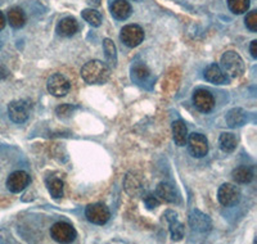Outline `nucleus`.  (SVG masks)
Returning a JSON list of instances; mask_svg holds the SVG:
<instances>
[{
    "label": "nucleus",
    "instance_id": "nucleus-1",
    "mask_svg": "<svg viewBox=\"0 0 257 244\" xmlns=\"http://www.w3.org/2000/svg\"><path fill=\"white\" fill-rule=\"evenodd\" d=\"M111 67L100 61H94L85 63L81 68V77L89 85H102L109 80Z\"/></svg>",
    "mask_w": 257,
    "mask_h": 244
},
{
    "label": "nucleus",
    "instance_id": "nucleus-2",
    "mask_svg": "<svg viewBox=\"0 0 257 244\" xmlns=\"http://www.w3.org/2000/svg\"><path fill=\"white\" fill-rule=\"evenodd\" d=\"M221 67L226 76H230L233 79L242 77L245 71L244 62L242 57L234 50L225 52L221 57Z\"/></svg>",
    "mask_w": 257,
    "mask_h": 244
},
{
    "label": "nucleus",
    "instance_id": "nucleus-3",
    "mask_svg": "<svg viewBox=\"0 0 257 244\" xmlns=\"http://www.w3.org/2000/svg\"><path fill=\"white\" fill-rule=\"evenodd\" d=\"M50 235L58 243H70L76 239L77 232L71 224L66 221H58L50 227Z\"/></svg>",
    "mask_w": 257,
    "mask_h": 244
},
{
    "label": "nucleus",
    "instance_id": "nucleus-4",
    "mask_svg": "<svg viewBox=\"0 0 257 244\" xmlns=\"http://www.w3.org/2000/svg\"><path fill=\"white\" fill-rule=\"evenodd\" d=\"M85 216L90 221L91 224L104 225L108 222L111 213H109L108 207L103 203H93L89 204L85 209Z\"/></svg>",
    "mask_w": 257,
    "mask_h": 244
},
{
    "label": "nucleus",
    "instance_id": "nucleus-5",
    "mask_svg": "<svg viewBox=\"0 0 257 244\" xmlns=\"http://www.w3.org/2000/svg\"><path fill=\"white\" fill-rule=\"evenodd\" d=\"M120 39L126 47L137 48L144 40V31L138 25H127L121 30Z\"/></svg>",
    "mask_w": 257,
    "mask_h": 244
},
{
    "label": "nucleus",
    "instance_id": "nucleus-6",
    "mask_svg": "<svg viewBox=\"0 0 257 244\" xmlns=\"http://www.w3.org/2000/svg\"><path fill=\"white\" fill-rule=\"evenodd\" d=\"M240 192L233 184L225 183L217 190V199L224 207H231L239 202Z\"/></svg>",
    "mask_w": 257,
    "mask_h": 244
},
{
    "label": "nucleus",
    "instance_id": "nucleus-7",
    "mask_svg": "<svg viewBox=\"0 0 257 244\" xmlns=\"http://www.w3.org/2000/svg\"><path fill=\"white\" fill-rule=\"evenodd\" d=\"M187 143L188 148H189L190 153L193 154V157L202 158L208 153V142L205 135L193 133V134L188 135Z\"/></svg>",
    "mask_w": 257,
    "mask_h": 244
},
{
    "label": "nucleus",
    "instance_id": "nucleus-8",
    "mask_svg": "<svg viewBox=\"0 0 257 244\" xmlns=\"http://www.w3.org/2000/svg\"><path fill=\"white\" fill-rule=\"evenodd\" d=\"M48 91H49L52 95L54 96H64L67 95L68 91L71 89V84L63 75L61 73H54L53 76H50L49 80H48Z\"/></svg>",
    "mask_w": 257,
    "mask_h": 244
},
{
    "label": "nucleus",
    "instance_id": "nucleus-9",
    "mask_svg": "<svg viewBox=\"0 0 257 244\" xmlns=\"http://www.w3.org/2000/svg\"><path fill=\"white\" fill-rule=\"evenodd\" d=\"M8 116L16 124H24L30 116V104L26 100H13L8 105Z\"/></svg>",
    "mask_w": 257,
    "mask_h": 244
},
{
    "label": "nucleus",
    "instance_id": "nucleus-10",
    "mask_svg": "<svg viewBox=\"0 0 257 244\" xmlns=\"http://www.w3.org/2000/svg\"><path fill=\"white\" fill-rule=\"evenodd\" d=\"M123 188H125L126 193L133 198L143 195L144 189H146L144 180L142 179L141 175L135 174V172H128L126 175L125 180H123Z\"/></svg>",
    "mask_w": 257,
    "mask_h": 244
},
{
    "label": "nucleus",
    "instance_id": "nucleus-11",
    "mask_svg": "<svg viewBox=\"0 0 257 244\" xmlns=\"http://www.w3.org/2000/svg\"><path fill=\"white\" fill-rule=\"evenodd\" d=\"M193 104L203 113H210L215 107V98L206 89H197L193 94Z\"/></svg>",
    "mask_w": 257,
    "mask_h": 244
},
{
    "label": "nucleus",
    "instance_id": "nucleus-12",
    "mask_svg": "<svg viewBox=\"0 0 257 244\" xmlns=\"http://www.w3.org/2000/svg\"><path fill=\"white\" fill-rule=\"evenodd\" d=\"M31 183V177L25 171H15L7 179V188L9 192L21 193Z\"/></svg>",
    "mask_w": 257,
    "mask_h": 244
},
{
    "label": "nucleus",
    "instance_id": "nucleus-13",
    "mask_svg": "<svg viewBox=\"0 0 257 244\" xmlns=\"http://www.w3.org/2000/svg\"><path fill=\"white\" fill-rule=\"evenodd\" d=\"M189 225L193 230L198 232H208L212 227V221L199 209H193L189 215Z\"/></svg>",
    "mask_w": 257,
    "mask_h": 244
},
{
    "label": "nucleus",
    "instance_id": "nucleus-14",
    "mask_svg": "<svg viewBox=\"0 0 257 244\" xmlns=\"http://www.w3.org/2000/svg\"><path fill=\"white\" fill-rule=\"evenodd\" d=\"M156 195L157 198L162 199L166 203H178L179 202V193L173 184L162 181L156 188Z\"/></svg>",
    "mask_w": 257,
    "mask_h": 244
},
{
    "label": "nucleus",
    "instance_id": "nucleus-15",
    "mask_svg": "<svg viewBox=\"0 0 257 244\" xmlns=\"http://www.w3.org/2000/svg\"><path fill=\"white\" fill-rule=\"evenodd\" d=\"M164 217L166 218L170 226V234L173 240H180L184 236V225L178 220V213L175 211L167 209Z\"/></svg>",
    "mask_w": 257,
    "mask_h": 244
},
{
    "label": "nucleus",
    "instance_id": "nucleus-16",
    "mask_svg": "<svg viewBox=\"0 0 257 244\" xmlns=\"http://www.w3.org/2000/svg\"><path fill=\"white\" fill-rule=\"evenodd\" d=\"M109 11L118 21H125L132 16V6L125 0H109Z\"/></svg>",
    "mask_w": 257,
    "mask_h": 244
},
{
    "label": "nucleus",
    "instance_id": "nucleus-17",
    "mask_svg": "<svg viewBox=\"0 0 257 244\" xmlns=\"http://www.w3.org/2000/svg\"><path fill=\"white\" fill-rule=\"evenodd\" d=\"M205 79L211 84L224 85L228 84V76L225 75L224 71L217 64H211L205 70Z\"/></svg>",
    "mask_w": 257,
    "mask_h": 244
},
{
    "label": "nucleus",
    "instance_id": "nucleus-18",
    "mask_svg": "<svg viewBox=\"0 0 257 244\" xmlns=\"http://www.w3.org/2000/svg\"><path fill=\"white\" fill-rule=\"evenodd\" d=\"M79 31V24L73 17H66L59 21L58 26H57V32L59 36L63 38H71L76 32Z\"/></svg>",
    "mask_w": 257,
    "mask_h": 244
},
{
    "label": "nucleus",
    "instance_id": "nucleus-19",
    "mask_svg": "<svg viewBox=\"0 0 257 244\" xmlns=\"http://www.w3.org/2000/svg\"><path fill=\"white\" fill-rule=\"evenodd\" d=\"M173 138L178 147H184L188 140V129L183 119H176L173 122Z\"/></svg>",
    "mask_w": 257,
    "mask_h": 244
},
{
    "label": "nucleus",
    "instance_id": "nucleus-20",
    "mask_svg": "<svg viewBox=\"0 0 257 244\" xmlns=\"http://www.w3.org/2000/svg\"><path fill=\"white\" fill-rule=\"evenodd\" d=\"M253 170L249 166H239L231 172L233 180L238 184H249L253 180Z\"/></svg>",
    "mask_w": 257,
    "mask_h": 244
},
{
    "label": "nucleus",
    "instance_id": "nucleus-21",
    "mask_svg": "<svg viewBox=\"0 0 257 244\" xmlns=\"http://www.w3.org/2000/svg\"><path fill=\"white\" fill-rule=\"evenodd\" d=\"M7 17H8L9 25L13 29H21V27H24L25 24H26V15L18 7H13V8L9 9Z\"/></svg>",
    "mask_w": 257,
    "mask_h": 244
},
{
    "label": "nucleus",
    "instance_id": "nucleus-22",
    "mask_svg": "<svg viewBox=\"0 0 257 244\" xmlns=\"http://www.w3.org/2000/svg\"><path fill=\"white\" fill-rule=\"evenodd\" d=\"M151 79V71L148 70L146 64L137 63L132 68V80L138 85H144Z\"/></svg>",
    "mask_w": 257,
    "mask_h": 244
},
{
    "label": "nucleus",
    "instance_id": "nucleus-23",
    "mask_svg": "<svg viewBox=\"0 0 257 244\" xmlns=\"http://www.w3.org/2000/svg\"><path fill=\"white\" fill-rule=\"evenodd\" d=\"M47 189L54 199H61L63 197V181L57 176H50L47 179Z\"/></svg>",
    "mask_w": 257,
    "mask_h": 244
},
{
    "label": "nucleus",
    "instance_id": "nucleus-24",
    "mask_svg": "<svg viewBox=\"0 0 257 244\" xmlns=\"http://www.w3.org/2000/svg\"><path fill=\"white\" fill-rule=\"evenodd\" d=\"M245 119H247V114L240 108H233L226 114V122L230 128H237V126L244 125Z\"/></svg>",
    "mask_w": 257,
    "mask_h": 244
},
{
    "label": "nucleus",
    "instance_id": "nucleus-25",
    "mask_svg": "<svg viewBox=\"0 0 257 244\" xmlns=\"http://www.w3.org/2000/svg\"><path fill=\"white\" fill-rule=\"evenodd\" d=\"M237 138L235 135L231 134V133H222L220 135V139H219V146L221 148L222 152L225 153H231V152L235 151L237 148Z\"/></svg>",
    "mask_w": 257,
    "mask_h": 244
},
{
    "label": "nucleus",
    "instance_id": "nucleus-26",
    "mask_svg": "<svg viewBox=\"0 0 257 244\" xmlns=\"http://www.w3.org/2000/svg\"><path fill=\"white\" fill-rule=\"evenodd\" d=\"M103 50H104L105 59L107 63L109 64V67H116L117 64V53L116 47H114L113 41L111 39H104L103 40Z\"/></svg>",
    "mask_w": 257,
    "mask_h": 244
},
{
    "label": "nucleus",
    "instance_id": "nucleus-27",
    "mask_svg": "<svg viewBox=\"0 0 257 244\" xmlns=\"http://www.w3.org/2000/svg\"><path fill=\"white\" fill-rule=\"evenodd\" d=\"M81 16L93 27H99L102 25V16L99 12H96L95 9H84L81 12Z\"/></svg>",
    "mask_w": 257,
    "mask_h": 244
},
{
    "label": "nucleus",
    "instance_id": "nucleus-28",
    "mask_svg": "<svg viewBox=\"0 0 257 244\" xmlns=\"http://www.w3.org/2000/svg\"><path fill=\"white\" fill-rule=\"evenodd\" d=\"M228 7L234 15H242L249 8V0H228Z\"/></svg>",
    "mask_w": 257,
    "mask_h": 244
},
{
    "label": "nucleus",
    "instance_id": "nucleus-29",
    "mask_svg": "<svg viewBox=\"0 0 257 244\" xmlns=\"http://www.w3.org/2000/svg\"><path fill=\"white\" fill-rule=\"evenodd\" d=\"M73 109H75V107H73V105L61 104L59 107H57L56 113L59 118H67V117H70L71 114H72Z\"/></svg>",
    "mask_w": 257,
    "mask_h": 244
},
{
    "label": "nucleus",
    "instance_id": "nucleus-30",
    "mask_svg": "<svg viewBox=\"0 0 257 244\" xmlns=\"http://www.w3.org/2000/svg\"><path fill=\"white\" fill-rule=\"evenodd\" d=\"M245 26L252 32L257 31V11H252L245 17Z\"/></svg>",
    "mask_w": 257,
    "mask_h": 244
},
{
    "label": "nucleus",
    "instance_id": "nucleus-31",
    "mask_svg": "<svg viewBox=\"0 0 257 244\" xmlns=\"http://www.w3.org/2000/svg\"><path fill=\"white\" fill-rule=\"evenodd\" d=\"M143 201H144V203H146L147 208L148 209H155L160 206V201H158V198L156 197L155 194H152V193L144 194Z\"/></svg>",
    "mask_w": 257,
    "mask_h": 244
},
{
    "label": "nucleus",
    "instance_id": "nucleus-32",
    "mask_svg": "<svg viewBox=\"0 0 257 244\" xmlns=\"http://www.w3.org/2000/svg\"><path fill=\"white\" fill-rule=\"evenodd\" d=\"M249 52L253 58H257V40H253L249 45Z\"/></svg>",
    "mask_w": 257,
    "mask_h": 244
},
{
    "label": "nucleus",
    "instance_id": "nucleus-33",
    "mask_svg": "<svg viewBox=\"0 0 257 244\" xmlns=\"http://www.w3.org/2000/svg\"><path fill=\"white\" fill-rule=\"evenodd\" d=\"M100 2H102V0H86V3L90 7H99Z\"/></svg>",
    "mask_w": 257,
    "mask_h": 244
},
{
    "label": "nucleus",
    "instance_id": "nucleus-34",
    "mask_svg": "<svg viewBox=\"0 0 257 244\" xmlns=\"http://www.w3.org/2000/svg\"><path fill=\"white\" fill-rule=\"evenodd\" d=\"M6 27V17L2 12H0V31Z\"/></svg>",
    "mask_w": 257,
    "mask_h": 244
},
{
    "label": "nucleus",
    "instance_id": "nucleus-35",
    "mask_svg": "<svg viewBox=\"0 0 257 244\" xmlns=\"http://www.w3.org/2000/svg\"><path fill=\"white\" fill-rule=\"evenodd\" d=\"M0 48H2V41H0Z\"/></svg>",
    "mask_w": 257,
    "mask_h": 244
}]
</instances>
